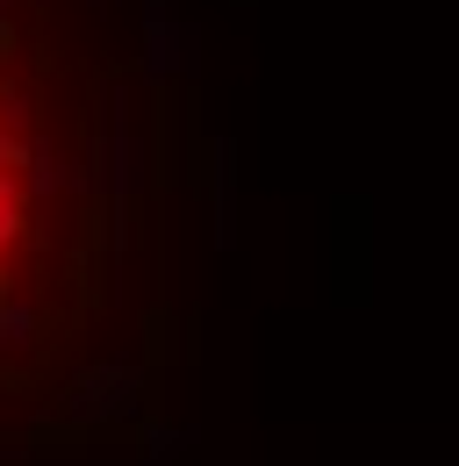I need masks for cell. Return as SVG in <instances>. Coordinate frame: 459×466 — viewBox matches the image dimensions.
Here are the masks:
<instances>
[{"label": "cell", "instance_id": "1", "mask_svg": "<svg viewBox=\"0 0 459 466\" xmlns=\"http://www.w3.org/2000/svg\"><path fill=\"white\" fill-rule=\"evenodd\" d=\"M36 338V309L29 301H0V351H22Z\"/></svg>", "mask_w": 459, "mask_h": 466}]
</instances>
